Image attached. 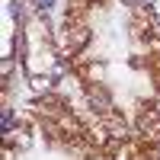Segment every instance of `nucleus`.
<instances>
[{
	"mask_svg": "<svg viewBox=\"0 0 160 160\" xmlns=\"http://www.w3.org/2000/svg\"><path fill=\"white\" fill-rule=\"evenodd\" d=\"M35 106H38V109H42L45 115H51V118H74V112H71L68 99L55 96V93H48V96H42V99H38Z\"/></svg>",
	"mask_w": 160,
	"mask_h": 160,
	"instance_id": "f257e3e1",
	"label": "nucleus"
},
{
	"mask_svg": "<svg viewBox=\"0 0 160 160\" xmlns=\"http://www.w3.org/2000/svg\"><path fill=\"white\" fill-rule=\"evenodd\" d=\"M131 32H135V38H141V42H154L157 38L154 22L144 19V13H135V16H131Z\"/></svg>",
	"mask_w": 160,
	"mask_h": 160,
	"instance_id": "f03ea898",
	"label": "nucleus"
}]
</instances>
